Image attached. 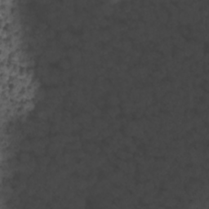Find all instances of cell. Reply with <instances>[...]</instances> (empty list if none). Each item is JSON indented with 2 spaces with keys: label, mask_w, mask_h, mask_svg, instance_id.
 Listing matches in <instances>:
<instances>
[{
  "label": "cell",
  "mask_w": 209,
  "mask_h": 209,
  "mask_svg": "<svg viewBox=\"0 0 209 209\" xmlns=\"http://www.w3.org/2000/svg\"><path fill=\"white\" fill-rule=\"evenodd\" d=\"M20 149L24 152H27L32 150V142H30L29 141H21L19 145Z\"/></svg>",
  "instance_id": "1"
},
{
  "label": "cell",
  "mask_w": 209,
  "mask_h": 209,
  "mask_svg": "<svg viewBox=\"0 0 209 209\" xmlns=\"http://www.w3.org/2000/svg\"><path fill=\"white\" fill-rule=\"evenodd\" d=\"M71 65H72V64H71V61L70 60L62 59L60 61V66L65 70H70L71 68Z\"/></svg>",
  "instance_id": "2"
},
{
  "label": "cell",
  "mask_w": 209,
  "mask_h": 209,
  "mask_svg": "<svg viewBox=\"0 0 209 209\" xmlns=\"http://www.w3.org/2000/svg\"><path fill=\"white\" fill-rule=\"evenodd\" d=\"M119 101H120L119 97L115 94L111 95L109 97V100H108V102L110 104L111 106H117Z\"/></svg>",
  "instance_id": "3"
},
{
  "label": "cell",
  "mask_w": 209,
  "mask_h": 209,
  "mask_svg": "<svg viewBox=\"0 0 209 209\" xmlns=\"http://www.w3.org/2000/svg\"><path fill=\"white\" fill-rule=\"evenodd\" d=\"M31 158H32L30 157V155L28 154L27 152H24V153H22V154L20 155V163H27L29 162Z\"/></svg>",
  "instance_id": "4"
}]
</instances>
